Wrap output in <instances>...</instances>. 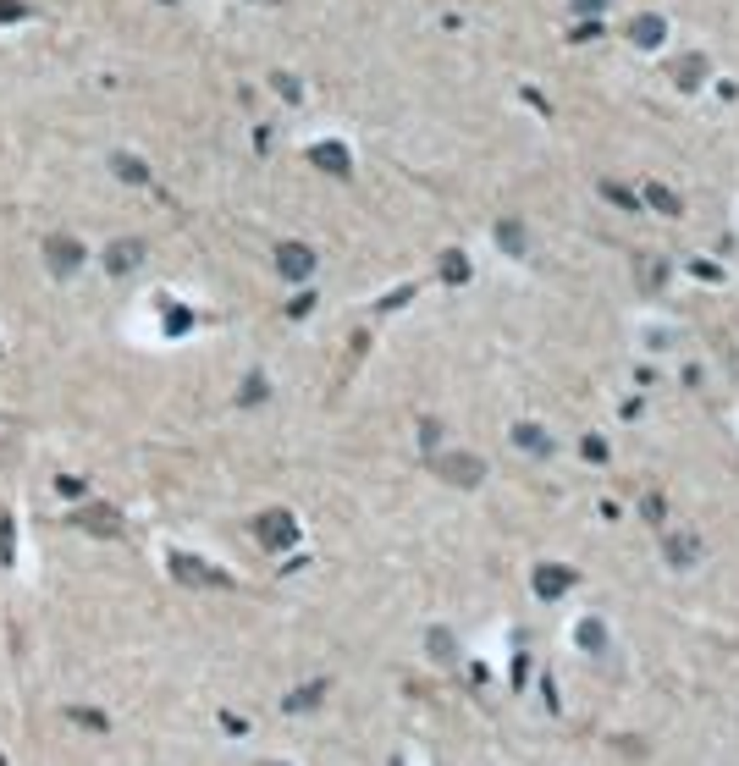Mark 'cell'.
I'll list each match as a JSON object with an SVG mask.
<instances>
[{
    "label": "cell",
    "instance_id": "e0dca14e",
    "mask_svg": "<svg viewBox=\"0 0 739 766\" xmlns=\"http://www.w3.org/2000/svg\"><path fill=\"white\" fill-rule=\"evenodd\" d=\"M580 645L585 651H607V629L601 623H580Z\"/></svg>",
    "mask_w": 739,
    "mask_h": 766
},
{
    "label": "cell",
    "instance_id": "8fae6325",
    "mask_svg": "<svg viewBox=\"0 0 739 766\" xmlns=\"http://www.w3.org/2000/svg\"><path fill=\"white\" fill-rule=\"evenodd\" d=\"M646 204L651 210H662V215H679L684 204H679V194H673V187H662V182H646Z\"/></svg>",
    "mask_w": 739,
    "mask_h": 766
},
{
    "label": "cell",
    "instance_id": "2e32d148",
    "mask_svg": "<svg viewBox=\"0 0 739 766\" xmlns=\"http://www.w3.org/2000/svg\"><path fill=\"white\" fill-rule=\"evenodd\" d=\"M139 265V243H116V254H111V271L122 276V271H133Z\"/></svg>",
    "mask_w": 739,
    "mask_h": 766
},
{
    "label": "cell",
    "instance_id": "ac0fdd59",
    "mask_svg": "<svg viewBox=\"0 0 739 766\" xmlns=\"http://www.w3.org/2000/svg\"><path fill=\"white\" fill-rule=\"evenodd\" d=\"M320 695H326V684H304V689H298L293 700H287V712H304V706H315Z\"/></svg>",
    "mask_w": 739,
    "mask_h": 766
},
{
    "label": "cell",
    "instance_id": "d6986e66",
    "mask_svg": "<svg viewBox=\"0 0 739 766\" xmlns=\"http://www.w3.org/2000/svg\"><path fill=\"white\" fill-rule=\"evenodd\" d=\"M601 194H607V199H613L618 210H634V194H629V187H624V182H601Z\"/></svg>",
    "mask_w": 739,
    "mask_h": 766
},
{
    "label": "cell",
    "instance_id": "7c38bea8",
    "mask_svg": "<svg viewBox=\"0 0 739 766\" xmlns=\"http://www.w3.org/2000/svg\"><path fill=\"white\" fill-rule=\"evenodd\" d=\"M513 441H519L525 453H535V458H546V453H552V441H546L535 425H513Z\"/></svg>",
    "mask_w": 739,
    "mask_h": 766
},
{
    "label": "cell",
    "instance_id": "603a6c76",
    "mask_svg": "<svg viewBox=\"0 0 739 766\" xmlns=\"http://www.w3.org/2000/svg\"><path fill=\"white\" fill-rule=\"evenodd\" d=\"M601 6H607V0H574V12H585V17H591V12H601Z\"/></svg>",
    "mask_w": 739,
    "mask_h": 766
},
{
    "label": "cell",
    "instance_id": "44dd1931",
    "mask_svg": "<svg viewBox=\"0 0 739 766\" xmlns=\"http://www.w3.org/2000/svg\"><path fill=\"white\" fill-rule=\"evenodd\" d=\"M116 171H122L127 182H144V177H149V171H144V166L133 161V154H116Z\"/></svg>",
    "mask_w": 739,
    "mask_h": 766
},
{
    "label": "cell",
    "instance_id": "5b68a950",
    "mask_svg": "<svg viewBox=\"0 0 739 766\" xmlns=\"http://www.w3.org/2000/svg\"><path fill=\"white\" fill-rule=\"evenodd\" d=\"M535 590H541L546 601H558L563 590H574V568H558V562H546V568H535Z\"/></svg>",
    "mask_w": 739,
    "mask_h": 766
},
{
    "label": "cell",
    "instance_id": "9a60e30c",
    "mask_svg": "<svg viewBox=\"0 0 739 766\" xmlns=\"http://www.w3.org/2000/svg\"><path fill=\"white\" fill-rule=\"evenodd\" d=\"M441 276L453 281V287H458V281H469V260H464L458 248H447V254H441Z\"/></svg>",
    "mask_w": 739,
    "mask_h": 766
},
{
    "label": "cell",
    "instance_id": "5bb4252c",
    "mask_svg": "<svg viewBox=\"0 0 739 766\" xmlns=\"http://www.w3.org/2000/svg\"><path fill=\"white\" fill-rule=\"evenodd\" d=\"M497 243L508 254H525V227H519V221H497Z\"/></svg>",
    "mask_w": 739,
    "mask_h": 766
},
{
    "label": "cell",
    "instance_id": "277c9868",
    "mask_svg": "<svg viewBox=\"0 0 739 766\" xmlns=\"http://www.w3.org/2000/svg\"><path fill=\"white\" fill-rule=\"evenodd\" d=\"M260 540H265L271 552H281V546H293V540H298V524L287 519V513H265L260 519Z\"/></svg>",
    "mask_w": 739,
    "mask_h": 766
},
{
    "label": "cell",
    "instance_id": "4fadbf2b",
    "mask_svg": "<svg viewBox=\"0 0 739 766\" xmlns=\"http://www.w3.org/2000/svg\"><path fill=\"white\" fill-rule=\"evenodd\" d=\"M78 524H83V529H100V535H116V529H122V524L105 513V507H83V513H78Z\"/></svg>",
    "mask_w": 739,
    "mask_h": 766
},
{
    "label": "cell",
    "instance_id": "30bf717a",
    "mask_svg": "<svg viewBox=\"0 0 739 766\" xmlns=\"http://www.w3.org/2000/svg\"><path fill=\"white\" fill-rule=\"evenodd\" d=\"M315 166H320V171L348 177V149H342V144H320V149H315Z\"/></svg>",
    "mask_w": 739,
    "mask_h": 766
},
{
    "label": "cell",
    "instance_id": "3957f363",
    "mask_svg": "<svg viewBox=\"0 0 739 766\" xmlns=\"http://www.w3.org/2000/svg\"><path fill=\"white\" fill-rule=\"evenodd\" d=\"M276 271L293 276V281H304V276L315 271V248H304V243H281V248H276Z\"/></svg>",
    "mask_w": 739,
    "mask_h": 766
},
{
    "label": "cell",
    "instance_id": "6da1fadb",
    "mask_svg": "<svg viewBox=\"0 0 739 766\" xmlns=\"http://www.w3.org/2000/svg\"><path fill=\"white\" fill-rule=\"evenodd\" d=\"M431 469L441 474L447 486H480V480H486V463H480L474 453H441V458H431Z\"/></svg>",
    "mask_w": 739,
    "mask_h": 766
},
{
    "label": "cell",
    "instance_id": "7402d4cb",
    "mask_svg": "<svg viewBox=\"0 0 739 766\" xmlns=\"http://www.w3.org/2000/svg\"><path fill=\"white\" fill-rule=\"evenodd\" d=\"M585 458H596V463H601V458H607V441H596V436H585Z\"/></svg>",
    "mask_w": 739,
    "mask_h": 766
},
{
    "label": "cell",
    "instance_id": "ffe728a7",
    "mask_svg": "<svg viewBox=\"0 0 739 766\" xmlns=\"http://www.w3.org/2000/svg\"><path fill=\"white\" fill-rule=\"evenodd\" d=\"M431 656H436V662L453 656V634H447V629H431Z\"/></svg>",
    "mask_w": 739,
    "mask_h": 766
},
{
    "label": "cell",
    "instance_id": "8992f818",
    "mask_svg": "<svg viewBox=\"0 0 739 766\" xmlns=\"http://www.w3.org/2000/svg\"><path fill=\"white\" fill-rule=\"evenodd\" d=\"M695 557H701V540H695V529L668 535V562H673V568H690Z\"/></svg>",
    "mask_w": 739,
    "mask_h": 766
},
{
    "label": "cell",
    "instance_id": "ba28073f",
    "mask_svg": "<svg viewBox=\"0 0 739 766\" xmlns=\"http://www.w3.org/2000/svg\"><path fill=\"white\" fill-rule=\"evenodd\" d=\"M673 83H679V88H701V83H706V55L673 61Z\"/></svg>",
    "mask_w": 739,
    "mask_h": 766
},
{
    "label": "cell",
    "instance_id": "7a4b0ae2",
    "mask_svg": "<svg viewBox=\"0 0 739 766\" xmlns=\"http://www.w3.org/2000/svg\"><path fill=\"white\" fill-rule=\"evenodd\" d=\"M172 579H182V585H210V590H227V585H232L221 568H210V562H199V557H188V552L172 557Z\"/></svg>",
    "mask_w": 739,
    "mask_h": 766
},
{
    "label": "cell",
    "instance_id": "52a82bcc",
    "mask_svg": "<svg viewBox=\"0 0 739 766\" xmlns=\"http://www.w3.org/2000/svg\"><path fill=\"white\" fill-rule=\"evenodd\" d=\"M45 260H50L61 276H67V271H78L83 254H78V243H72V237H50V243H45Z\"/></svg>",
    "mask_w": 739,
    "mask_h": 766
},
{
    "label": "cell",
    "instance_id": "9c48e42d",
    "mask_svg": "<svg viewBox=\"0 0 739 766\" xmlns=\"http://www.w3.org/2000/svg\"><path fill=\"white\" fill-rule=\"evenodd\" d=\"M662 34H668V22H662V17H651V12H646V17H634V28H629V39H634V45H646V50H651V45H662Z\"/></svg>",
    "mask_w": 739,
    "mask_h": 766
}]
</instances>
